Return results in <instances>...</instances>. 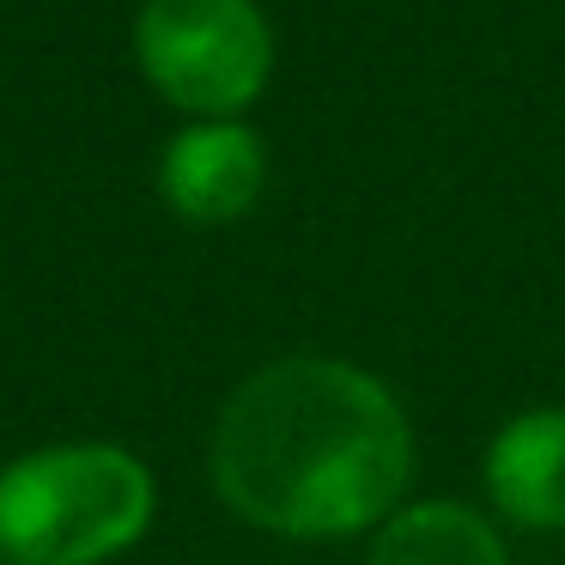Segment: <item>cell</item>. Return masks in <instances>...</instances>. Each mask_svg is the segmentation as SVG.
Segmentation results:
<instances>
[{
  "instance_id": "6da1fadb",
  "label": "cell",
  "mask_w": 565,
  "mask_h": 565,
  "mask_svg": "<svg viewBox=\"0 0 565 565\" xmlns=\"http://www.w3.org/2000/svg\"><path fill=\"white\" fill-rule=\"evenodd\" d=\"M414 468L407 414L347 359H280L232 390L213 426V487L244 523L292 541L359 535Z\"/></svg>"
},
{
  "instance_id": "7a4b0ae2",
  "label": "cell",
  "mask_w": 565,
  "mask_h": 565,
  "mask_svg": "<svg viewBox=\"0 0 565 565\" xmlns=\"http://www.w3.org/2000/svg\"><path fill=\"white\" fill-rule=\"evenodd\" d=\"M152 475L122 444H50L0 468V559L104 565L152 523Z\"/></svg>"
},
{
  "instance_id": "3957f363",
  "label": "cell",
  "mask_w": 565,
  "mask_h": 565,
  "mask_svg": "<svg viewBox=\"0 0 565 565\" xmlns=\"http://www.w3.org/2000/svg\"><path fill=\"white\" fill-rule=\"evenodd\" d=\"M135 62L164 104L213 122L262 98L274 31L256 0H147L135 19Z\"/></svg>"
},
{
  "instance_id": "277c9868",
  "label": "cell",
  "mask_w": 565,
  "mask_h": 565,
  "mask_svg": "<svg viewBox=\"0 0 565 565\" xmlns=\"http://www.w3.org/2000/svg\"><path fill=\"white\" fill-rule=\"evenodd\" d=\"M262 183H268V147H262L256 128H244L237 116L189 122L159 159V195L171 201V213L189 225L244 220V213L256 207Z\"/></svg>"
},
{
  "instance_id": "5b68a950",
  "label": "cell",
  "mask_w": 565,
  "mask_h": 565,
  "mask_svg": "<svg viewBox=\"0 0 565 565\" xmlns=\"http://www.w3.org/2000/svg\"><path fill=\"white\" fill-rule=\"evenodd\" d=\"M487 487L511 523L565 529V407H529L492 438Z\"/></svg>"
},
{
  "instance_id": "8992f818",
  "label": "cell",
  "mask_w": 565,
  "mask_h": 565,
  "mask_svg": "<svg viewBox=\"0 0 565 565\" xmlns=\"http://www.w3.org/2000/svg\"><path fill=\"white\" fill-rule=\"evenodd\" d=\"M365 565H511V559H504V541L487 516H475L468 504L431 499L383 516Z\"/></svg>"
}]
</instances>
